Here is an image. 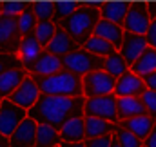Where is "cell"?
<instances>
[{
  "label": "cell",
  "instance_id": "cell-20",
  "mask_svg": "<svg viewBox=\"0 0 156 147\" xmlns=\"http://www.w3.org/2000/svg\"><path fill=\"white\" fill-rule=\"evenodd\" d=\"M93 35H94V37L104 38V40L109 42V44H113L115 49L118 51V49L122 47V42H123V35H125V31H123L122 26H116V24L107 22V20H100V22L96 24Z\"/></svg>",
  "mask_w": 156,
  "mask_h": 147
},
{
  "label": "cell",
  "instance_id": "cell-1",
  "mask_svg": "<svg viewBox=\"0 0 156 147\" xmlns=\"http://www.w3.org/2000/svg\"><path fill=\"white\" fill-rule=\"evenodd\" d=\"M85 98H67V96H53V95H40L35 107L27 111V116L33 118L37 124H47L60 131L62 124L76 114H83Z\"/></svg>",
  "mask_w": 156,
  "mask_h": 147
},
{
  "label": "cell",
  "instance_id": "cell-45",
  "mask_svg": "<svg viewBox=\"0 0 156 147\" xmlns=\"http://www.w3.org/2000/svg\"><path fill=\"white\" fill-rule=\"evenodd\" d=\"M0 106H2V100H0Z\"/></svg>",
  "mask_w": 156,
  "mask_h": 147
},
{
  "label": "cell",
  "instance_id": "cell-9",
  "mask_svg": "<svg viewBox=\"0 0 156 147\" xmlns=\"http://www.w3.org/2000/svg\"><path fill=\"white\" fill-rule=\"evenodd\" d=\"M20 44H22V37L18 31L16 18L2 16L0 18V53L18 55Z\"/></svg>",
  "mask_w": 156,
  "mask_h": 147
},
{
  "label": "cell",
  "instance_id": "cell-29",
  "mask_svg": "<svg viewBox=\"0 0 156 147\" xmlns=\"http://www.w3.org/2000/svg\"><path fill=\"white\" fill-rule=\"evenodd\" d=\"M56 29L58 26L53 22V20H45V22H38L37 29H35V38L40 42V45L45 49L49 45V42L53 40V37L56 35Z\"/></svg>",
  "mask_w": 156,
  "mask_h": 147
},
{
  "label": "cell",
  "instance_id": "cell-37",
  "mask_svg": "<svg viewBox=\"0 0 156 147\" xmlns=\"http://www.w3.org/2000/svg\"><path fill=\"white\" fill-rule=\"evenodd\" d=\"M145 38H147V45L153 47V49L156 51V20L151 22V27H149V31H147Z\"/></svg>",
  "mask_w": 156,
  "mask_h": 147
},
{
  "label": "cell",
  "instance_id": "cell-31",
  "mask_svg": "<svg viewBox=\"0 0 156 147\" xmlns=\"http://www.w3.org/2000/svg\"><path fill=\"white\" fill-rule=\"evenodd\" d=\"M115 136H116L120 147H144V142L138 136H134L133 133H129L123 127H120V124H118V129L115 133Z\"/></svg>",
  "mask_w": 156,
  "mask_h": 147
},
{
  "label": "cell",
  "instance_id": "cell-21",
  "mask_svg": "<svg viewBox=\"0 0 156 147\" xmlns=\"http://www.w3.org/2000/svg\"><path fill=\"white\" fill-rule=\"evenodd\" d=\"M83 122H85V140L115 134L118 129V124L105 122V120H100V118H93V116H83Z\"/></svg>",
  "mask_w": 156,
  "mask_h": 147
},
{
  "label": "cell",
  "instance_id": "cell-39",
  "mask_svg": "<svg viewBox=\"0 0 156 147\" xmlns=\"http://www.w3.org/2000/svg\"><path fill=\"white\" fill-rule=\"evenodd\" d=\"M144 147H156V127L153 129V133L144 140Z\"/></svg>",
  "mask_w": 156,
  "mask_h": 147
},
{
  "label": "cell",
  "instance_id": "cell-26",
  "mask_svg": "<svg viewBox=\"0 0 156 147\" xmlns=\"http://www.w3.org/2000/svg\"><path fill=\"white\" fill-rule=\"evenodd\" d=\"M104 71L118 80L120 76H123L129 71V64L123 60V56L118 51H115L113 55H109L107 58H104Z\"/></svg>",
  "mask_w": 156,
  "mask_h": 147
},
{
  "label": "cell",
  "instance_id": "cell-19",
  "mask_svg": "<svg viewBox=\"0 0 156 147\" xmlns=\"http://www.w3.org/2000/svg\"><path fill=\"white\" fill-rule=\"evenodd\" d=\"M27 71L24 69V67H20V69H9V71H5V73L0 76V100H5V98H9L18 87H20V84L27 78Z\"/></svg>",
  "mask_w": 156,
  "mask_h": 147
},
{
  "label": "cell",
  "instance_id": "cell-25",
  "mask_svg": "<svg viewBox=\"0 0 156 147\" xmlns=\"http://www.w3.org/2000/svg\"><path fill=\"white\" fill-rule=\"evenodd\" d=\"M62 145V136L60 131L47 125V124H38L37 129V147H60Z\"/></svg>",
  "mask_w": 156,
  "mask_h": 147
},
{
  "label": "cell",
  "instance_id": "cell-35",
  "mask_svg": "<svg viewBox=\"0 0 156 147\" xmlns=\"http://www.w3.org/2000/svg\"><path fill=\"white\" fill-rule=\"evenodd\" d=\"M142 102H144V106L147 107V114L156 120V91H149V89H147V91L142 95Z\"/></svg>",
  "mask_w": 156,
  "mask_h": 147
},
{
  "label": "cell",
  "instance_id": "cell-24",
  "mask_svg": "<svg viewBox=\"0 0 156 147\" xmlns=\"http://www.w3.org/2000/svg\"><path fill=\"white\" fill-rule=\"evenodd\" d=\"M134 74H138L140 78H147L149 74H153L156 71V51L153 47H147L142 56L129 67Z\"/></svg>",
  "mask_w": 156,
  "mask_h": 147
},
{
  "label": "cell",
  "instance_id": "cell-6",
  "mask_svg": "<svg viewBox=\"0 0 156 147\" xmlns=\"http://www.w3.org/2000/svg\"><path fill=\"white\" fill-rule=\"evenodd\" d=\"M82 84H83V98H98V96L115 95L116 78H113L102 69L83 76Z\"/></svg>",
  "mask_w": 156,
  "mask_h": 147
},
{
  "label": "cell",
  "instance_id": "cell-17",
  "mask_svg": "<svg viewBox=\"0 0 156 147\" xmlns=\"http://www.w3.org/2000/svg\"><path fill=\"white\" fill-rule=\"evenodd\" d=\"M76 49H80L76 45V42L69 37L62 27L56 29V35L53 37V40L49 42V45L45 47L47 53H51V55H55V56H58V58H64V56L71 55V53L76 51Z\"/></svg>",
  "mask_w": 156,
  "mask_h": 147
},
{
  "label": "cell",
  "instance_id": "cell-15",
  "mask_svg": "<svg viewBox=\"0 0 156 147\" xmlns=\"http://www.w3.org/2000/svg\"><path fill=\"white\" fill-rule=\"evenodd\" d=\"M120 127H123L125 131L133 133L134 136H138L142 142L153 133V129L156 127V120L151 118L149 114H142V116H134V118H129V120H123V122H118Z\"/></svg>",
  "mask_w": 156,
  "mask_h": 147
},
{
  "label": "cell",
  "instance_id": "cell-36",
  "mask_svg": "<svg viewBox=\"0 0 156 147\" xmlns=\"http://www.w3.org/2000/svg\"><path fill=\"white\" fill-rule=\"evenodd\" d=\"M113 142V134H107V136H98V138H89L83 142L85 147H111Z\"/></svg>",
  "mask_w": 156,
  "mask_h": 147
},
{
  "label": "cell",
  "instance_id": "cell-11",
  "mask_svg": "<svg viewBox=\"0 0 156 147\" xmlns=\"http://www.w3.org/2000/svg\"><path fill=\"white\" fill-rule=\"evenodd\" d=\"M145 91H147V85H145L144 78H140L138 74H134L129 69L123 76H120L116 80L115 96H116V98H129V96L142 98V95H144Z\"/></svg>",
  "mask_w": 156,
  "mask_h": 147
},
{
  "label": "cell",
  "instance_id": "cell-2",
  "mask_svg": "<svg viewBox=\"0 0 156 147\" xmlns=\"http://www.w3.org/2000/svg\"><path fill=\"white\" fill-rule=\"evenodd\" d=\"M102 20L100 16V5L96 4H82L78 5L76 11L67 16L64 22L58 24V27H62L69 37L76 42L78 47H83L87 44V40L93 37L96 24Z\"/></svg>",
  "mask_w": 156,
  "mask_h": 147
},
{
  "label": "cell",
  "instance_id": "cell-28",
  "mask_svg": "<svg viewBox=\"0 0 156 147\" xmlns=\"http://www.w3.org/2000/svg\"><path fill=\"white\" fill-rule=\"evenodd\" d=\"M83 49L89 51V53H93V55H96V56H100V58H107L109 55H113L116 51L113 44L105 42L104 38H100V37H94V35L87 40V44L83 45Z\"/></svg>",
  "mask_w": 156,
  "mask_h": 147
},
{
  "label": "cell",
  "instance_id": "cell-38",
  "mask_svg": "<svg viewBox=\"0 0 156 147\" xmlns=\"http://www.w3.org/2000/svg\"><path fill=\"white\" fill-rule=\"evenodd\" d=\"M144 82H145V85H147L149 91H156V71L153 74H149L147 78H144Z\"/></svg>",
  "mask_w": 156,
  "mask_h": 147
},
{
  "label": "cell",
  "instance_id": "cell-43",
  "mask_svg": "<svg viewBox=\"0 0 156 147\" xmlns=\"http://www.w3.org/2000/svg\"><path fill=\"white\" fill-rule=\"evenodd\" d=\"M111 147H120V144H118V140H116V136L113 134V142H111Z\"/></svg>",
  "mask_w": 156,
  "mask_h": 147
},
{
  "label": "cell",
  "instance_id": "cell-5",
  "mask_svg": "<svg viewBox=\"0 0 156 147\" xmlns=\"http://www.w3.org/2000/svg\"><path fill=\"white\" fill-rule=\"evenodd\" d=\"M83 116H93V118L118 124V98L115 95L98 96V98H85Z\"/></svg>",
  "mask_w": 156,
  "mask_h": 147
},
{
  "label": "cell",
  "instance_id": "cell-4",
  "mask_svg": "<svg viewBox=\"0 0 156 147\" xmlns=\"http://www.w3.org/2000/svg\"><path fill=\"white\" fill-rule=\"evenodd\" d=\"M62 66H64L66 71L83 78L89 73L102 71L104 69V58H100V56L85 51L83 47H80L76 51H73L71 55H67V56L62 58Z\"/></svg>",
  "mask_w": 156,
  "mask_h": 147
},
{
  "label": "cell",
  "instance_id": "cell-12",
  "mask_svg": "<svg viewBox=\"0 0 156 147\" xmlns=\"http://www.w3.org/2000/svg\"><path fill=\"white\" fill-rule=\"evenodd\" d=\"M147 38L142 35H133V33H125L122 47L118 49V53L123 56V60L129 64V67L142 56V53L147 49Z\"/></svg>",
  "mask_w": 156,
  "mask_h": 147
},
{
  "label": "cell",
  "instance_id": "cell-16",
  "mask_svg": "<svg viewBox=\"0 0 156 147\" xmlns=\"http://www.w3.org/2000/svg\"><path fill=\"white\" fill-rule=\"evenodd\" d=\"M62 69H64L62 58H58V56L44 51L40 55L38 60L29 67L27 73L31 74V76H51V74H55V73H60Z\"/></svg>",
  "mask_w": 156,
  "mask_h": 147
},
{
  "label": "cell",
  "instance_id": "cell-27",
  "mask_svg": "<svg viewBox=\"0 0 156 147\" xmlns=\"http://www.w3.org/2000/svg\"><path fill=\"white\" fill-rule=\"evenodd\" d=\"M16 22H18V31H20V37L22 38H27V37H33L35 35V29L38 26V20H37L35 13L31 9V4H29V7L20 16H16Z\"/></svg>",
  "mask_w": 156,
  "mask_h": 147
},
{
  "label": "cell",
  "instance_id": "cell-33",
  "mask_svg": "<svg viewBox=\"0 0 156 147\" xmlns=\"http://www.w3.org/2000/svg\"><path fill=\"white\" fill-rule=\"evenodd\" d=\"M24 67L18 55H5V53H0V76L9 71V69H20Z\"/></svg>",
  "mask_w": 156,
  "mask_h": 147
},
{
  "label": "cell",
  "instance_id": "cell-34",
  "mask_svg": "<svg viewBox=\"0 0 156 147\" xmlns=\"http://www.w3.org/2000/svg\"><path fill=\"white\" fill-rule=\"evenodd\" d=\"M27 7H29V4H24V2H5V4H2V16L16 18V16H20Z\"/></svg>",
  "mask_w": 156,
  "mask_h": 147
},
{
  "label": "cell",
  "instance_id": "cell-41",
  "mask_svg": "<svg viewBox=\"0 0 156 147\" xmlns=\"http://www.w3.org/2000/svg\"><path fill=\"white\" fill-rule=\"evenodd\" d=\"M0 147H11V144H9V138L0 136Z\"/></svg>",
  "mask_w": 156,
  "mask_h": 147
},
{
  "label": "cell",
  "instance_id": "cell-18",
  "mask_svg": "<svg viewBox=\"0 0 156 147\" xmlns=\"http://www.w3.org/2000/svg\"><path fill=\"white\" fill-rule=\"evenodd\" d=\"M44 51L45 49L40 45V42L35 38V35L22 38V44H20V49H18V58H20V62H22L26 71H29V67L38 60Z\"/></svg>",
  "mask_w": 156,
  "mask_h": 147
},
{
  "label": "cell",
  "instance_id": "cell-42",
  "mask_svg": "<svg viewBox=\"0 0 156 147\" xmlns=\"http://www.w3.org/2000/svg\"><path fill=\"white\" fill-rule=\"evenodd\" d=\"M60 147H85V145L83 144H66V142H62Z\"/></svg>",
  "mask_w": 156,
  "mask_h": 147
},
{
  "label": "cell",
  "instance_id": "cell-13",
  "mask_svg": "<svg viewBox=\"0 0 156 147\" xmlns=\"http://www.w3.org/2000/svg\"><path fill=\"white\" fill-rule=\"evenodd\" d=\"M37 129H38V124L27 116L16 127V131L9 136L11 147H37Z\"/></svg>",
  "mask_w": 156,
  "mask_h": 147
},
{
  "label": "cell",
  "instance_id": "cell-7",
  "mask_svg": "<svg viewBox=\"0 0 156 147\" xmlns=\"http://www.w3.org/2000/svg\"><path fill=\"white\" fill-rule=\"evenodd\" d=\"M151 16L147 11V4H131L127 16L123 20V31L133 33V35H142L145 37L149 27H151Z\"/></svg>",
  "mask_w": 156,
  "mask_h": 147
},
{
  "label": "cell",
  "instance_id": "cell-3",
  "mask_svg": "<svg viewBox=\"0 0 156 147\" xmlns=\"http://www.w3.org/2000/svg\"><path fill=\"white\" fill-rule=\"evenodd\" d=\"M42 95L53 96H67V98H82L83 96V84L76 74L62 69L60 73L51 76H33Z\"/></svg>",
  "mask_w": 156,
  "mask_h": 147
},
{
  "label": "cell",
  "instance_id": "cell-22",
  "mask_svg": "<svg viewBox=\"0 0 156 147\" xmlns=\"http://www.w3.org/2000/svg\"><path fill=\"white\" fill-rule=\"evenodd\" d=\"M147 114V107L144 106L142 98L129 96V98H118V122Z\"/></svg>",
  "mask_w": 156,
  "mask_h": 147
},
{
  "label": "cell",
  "instance_id": "cell-30",
  "mask_svg": "<svg viewBox=\"0 0 156 147\" xmlns=\"http://www.w3.org/2000/svg\"><path fill=\"white\" fill-rule=\"evenodd\" d=\"M80 4H75V2H58V4H55V13H53V22L58 26L60 22H64L67 16H71L75 11H76V7Z\"/></svg>",
  "mask_w": 156,
  "mask_h": 147
},
{
  "label": "cell",
  "instance_id": "cell-14",
  "mask_svg": "<svg viewBox=\"0 0 156 147\" xmlns=\"http://www.w3.org/2000/svg\"><path fill=\"white\" fill-rule=\"evenodd\" d=\"M62 142L66 144H83L85 142V122L83 114H76L67 118L60 127Z\"/></svg>",
  "mask_w": 156,
  "mask_h": 147
},
{
  "label": "cell",
  "instance_id": "cell-44",
  "mask_svg": "<svg viewBox=\"0 0 156 147\" xmlns=\"http://www.w3.org/2000/svg\"><path fill=\"white\" fill-rule=\"evenodd\" d=\"M0 18H2V4H0Z\"/></svg>",
  "mask_w": 156,
  "mask_h": 147
},
{
  "label": "cell",
  "instance_id": "cell-10",
  "mask_svg": "<svg viewBox=\"0 0 156 147\" xmlns=\"http://www.w3.org/2000/svg\"><path fill=\"white\" fill-rule=\"evenodd\" d=\"M40 89L38 85H37V82L33 80V76L31 74H27V78L20 84V87L7 98V100H11L15 106H18V107H22V109L29 111L31 107H35V104L38 102L40 98Z\"/></svg>",
  "mask_w": 156,
  "mask_h": 147
},
{
  "label": "cell",
  "instance_id": "cell-23",
  "mask_svg": "<svg viewBox=\"0 0 156 147\" xmlns=\"http://www.w3.org/2000/svg\"><path fill=\"white\" fill-rule=\"evenodd\" d=\"M129 7H131V4H125V2L102 4V5H100V16H102V20L113 22V24H116V26H123V20H125V16H127Z\"/></svg>",
  "mask_w": 156,
  "mask_h": 147
},
{
  "label": "cell",
  "instance_id": "cell-32",
  "mask_svg": "<svg viewBox=\"0 0 156 147\" xmlns=\"http://www.w3.org/2000/svg\"><path fill=\"white\" fill-rule=\"evenodd\" d=\"M31 9H33V13H35L38 22H45V20L53 18L55 4L53 2H37V4H31Z\"/></svg>",
  "mask_w": 156,
  "mask_h": 147
},
{
  "label": "cell",
  "instance_id": "cell-40",
  "mask_svg": "<svg viewBox=\"0 0 156 147\" xmlns=\"http://www.w3.org/2000/svg\"><path fill=\"white\" fill-rule=\"evenodd\" d=\"M147 11H149L151 20H156V4H147Z\"/></svg>",
  "mask_w": 156,
  "mask_h": 147
},
{
  "label": "cell",
  "instance_id": "cell-8",
  "mask_svg": "<svg viewBox=\"0 0 156 147\" xmlns=\"http://www.w3.org/2000/svg\"><path fill=\"white\" fill-rule=\"evenodd\" d=\"M27 118V111L15 106L11 100H2V106H0V136H5L9 138L16 127Z\"/></svg>",
  "mask_w": 156,
  "mask_h": 147
}]
</instances>
